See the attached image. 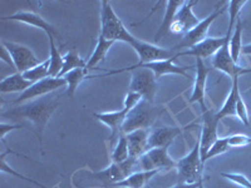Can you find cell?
Here are the masks:
<instances>
[{
	"label": "cell",
	"instance_id": "cell-42",
	"mask_svg": "<svg viewBox=\"0 0 251 188\" xmlns=\"http://www.w3.org/2000/svg\"><path fill=\"white\" fill-rule=\"evenodd\" d=\"M199 188H205V187H203V181H201L200 186H199Z\"/></svg>",
	"mask_w": 251,
	"mask_h": 188
},
{
	"label": "cell",
	"instance_id": "cell-6",
	"mask_svg": "<svg viewBox=\"0 0 251 188\" xmlns=\"http://www.w3.org/2000/svg\"><path fill=\"white\" fill-rule=\"evenodd\" d=\"M177 167V162H175L169 154V147L162 148H151L141 156L136 162V168L141 171H170Z\"/></svg>",
	"mask_w": 251,
	"mask_h": 188
},
{
	"label": "cell",
	"instance_id": "cell-17",
	"mask_svg": "<svg viewBox=\"0 0 251 188\" xmlns=\"http://www.w3.org/2000/svg\"><path fill=\"white\" fill-rule=\"evenodd\" d=\"M177 54L174 58H170V59L166 60H158V62H152V63H146V64H138L140 67L143 68H149L150 70L153 71L154 77L158 79L160 77L166 74H180L183 75L185 78H190V75L187 74L188 69H191V67H180L175 64V60H176Z\"/></svg>",
	"mask_w": 251,
	"mask_h": 188
},
{
	"label": "cell",
	"instance_id": "cell-27",
	"mask_svg": "<svg viewBox=\"0 0 251 188\" xmlns=\"http://www.w3.org/2000/svg\"><path fill=\"white\" fill-rule=\"evenodd\" d=\"M49 43H50V55H49V77L51 78H59L60 71L63 69L64 64V55H62L60 49L55 44L54 38H49Z\"/></svg>",
	"mask_w": 251,
	"mask_h": 188
},
{
	"label": "cell",
	"instance_id": "cell-25",
	"mask_svg": "<svg viewBox=\"0 0 251 188\" xmlns=\"http://www.w3.org/2000/svg\"><path fill=\"white\" fill-rule=\"evenodd\" d=\"M157 173H160L158 171H137L133 172L131 176H128L126 180L121 181V182L116 183V185L111 186V188L116 187H125V188H143L151 178H153Z\"/></svg>",
	"mask_w": 251,
	"mask_h": 188
},
{
	"label": "cell",
	"instance_id": "cell-32",
	"mask_svg": "<svg viewBox=\"0 0 251 188\" xmlns=\"http://www.w3.org/2000/svg\"><path fill=\"white\" fill-rule=\"evenodd\" d=\"M49 66H50V62H49L48 58L46 62L40 63L37 67L23 73V77L31 83H37L42 79H46L49 77Z\"/></svg>",
	"mask_w": 251,
	"mask_h": 188
},
{
	"label": "cell",
	"instance_id": "cell-38",
	"mask_svg": "<svg viewBox=\"0 0 251 188\" xmlns=\"http://www.w3.org/2000/svg\"><path fill=\"white\" fill-rule=\"evenodd\" d=\"M19 128H23V124H5V123H1V124H0V140L4 141V138H5L8 132H12L14 131V129Z\"/></svg>",
	"mask_w": 251,
	"mask_h": 188
},
{
	"label": "cell",
	"instance_id": "cell-22",
	"mask_svg": "<svg viewBox=\"0 0 251 188\" xmlns=\"http://www.w3.org/2000/svg\"><path fill=\"white\" fill-rule=\"evenodd\" d=\"M240 97L239 92V78H232L231 91L228 93V97L226 98L224 106L221 107L219 112L215 116L219 120L225 117H236V103Z\"/></svg>",
	"mask_w": 251,
	"mask_h": 188
},
{
	"label": "cell",
	"instance_id": "cell-44",
	"mask_svg": "<svg viewBox=\"0 0 251 188\" xmlns=\"http://www.w3.org/2000/svg\"><path fill=\"white\" fill-rule=\"evenodd\" d=\"M116 188H125V187H116Z\"/></svg>",
	"mask_w": 251,
	"mask_h": 188
},
{
	"label": "cell",
	"instance_id": "cell-34",
	"mask_svg": "<svg viewBox=\"0 0 251 188\" xmlns=\"http://www.w3.org/2000/svg\"><path fill=\"white\" fill-rule=\"evenodd\" d=\"M227 142L230 148H239V147H246L251 143V138L246 134H232L227 137Z\"/></svg>",
	"mask_w": 251,
	"mask_h": 188
},
{
	"label": "cell",
	"instance_id": "cell-2",
	"mask_svg": "<svg viewBox=\"0 0 251 188\" xmlns=\"http://www.w3.org/2000/svg\"><path fill=\"white\" fill-rule=\"evenodd\" d=\"M100 35L112 42H125L128 44H132L136 39L127 30L107 0L100 3Z\"/></svg>",
	"mask_w": 251,
	"mask_h": 188
},
{
	"label": "cell",
	"instance_id": "cell-16",
	"mask_svg": "<svg viewBox=\"0 0 251 188\" xmlns=\"http://www.w3.org/2000/svg\"><path fill=\"white\" fill-rule=\"evenodd\" d=\"M225 43V37L223 38H206L203 42L196 44L195 47L190 48L188 50L180 51L177 53V58L183 57V55H191L195 58H201V59H206L212 55H215L219 51V49L224 46Z\"/></svg>",
	"mask_w": 251,
	"mask_h": 188
},
{
	"label": "cell",
	"instance_id": "cell-15",
	"mask_svg": "<svg viewBox=\"0 0 251 188\" xmlns=\"http://www.w3.org/2000/svg\"><path fill=\"white\" fill-rule=\"evenodd\" d=\"M211 68L206 66L201 58H196V78H195L194 92L190 98L191 103H200L202 107V112L207 111L205 106V94H206V80Z\"/></svg>",
	"mask_w": 251,
	"mask_h": 188
},
{
	"label": "cell",
	"instance_id": "cell-11",
	"mask_svg": "<svg viewBox=\"0 0 251 188\" xmlns=\"http://www.w3.org/2000/svg\"><path fill=\"white\" fill-rule=\"evenodd\" d=\"M4 47L9 50L12 59L14 62V67L18 70V73H25L29 69L34 68L38 64H40L39 59L34 55V53L25 46H20V44L13 43V42H1Z\"/></svg>",
	"mask_w": 251,
	"mask_h": 188
},
{
	"label": "cell",
	"instance_id": "cell-7",
	"mask_svg": "<svg viewBox=\"0 0 251 188\" xmlns=\"http://www.w3.org/2000/svg\"><path fill=\"white\" fill-rule=\"evenodd\" d=\"M136 162H137V160L129 158L122 163H111V165L107 167L106 169L100 172H92V173H88V176L92 180L100 181L103 186L111 187V186L126 180L133 172H137L136 171L137 169L136 168Z\"/></svg>",
	"mask_w": 251,
	"mask_h": 188
},
{
	"label": "cell",
	"instance_id": "cell-8",
	"mask_svg": "<svg viewBox=\"0 0 251 188\" xmlns=\"http://www.w3.org/2000/svg\"><path fill=\"white\" fill-rule=\"evenodd\" d=\"M226 1H221L219 3V5L216 6L215 9V12L212 14L208 15L207 18H205L203 20H201L200 23L197 24L192 30H190L186 35H183V39L178 46L175 47V49H181V48H192L195 47L196 44L201 43L203 40L207 38V31L211 26V24L214 23L215 20L220 17V15H223L224 13L226 12Z\"/></svg>",
	"mask_w": 251,
	"mask_h": 188
},
{
	"label": "cell",
	"instance_id": "cell-4",
	"mask_svg": "<svg viewBox=\"0 0 251 188\" xmlns=\"http://www.w3.org/2000/svg\"><path fill=\"white\" fill-rule=\"evenodd\" d=\"M201 137L199 136L192 151L177 162V176L178 183H197L202 181L203 164L201 158Z\"/></svg>",
	"mask_w": 251,
	"mask_h": 188
},
{
	"label": "cell",
	"instance_id": "cell-9",
	"mask_svg": "<svg viewBox=\"0 0 251 188\" xmlns=\"http://www.w3.org/2000/svg\"><path fill=\"white\" fill-rule=\"evenodd\" d=\"M152 118H153L152 104L147 100L142 99L138 103V106H136L127 113L121 132L128 134L131 132L138 131V129H149L152 123Z\"/></svg>",
	"mask_w": 251,
	"mask_h": 188
},
{
	"label": "cell",
	"instance_id": "cell-29",
	"mask_svg": "<svg viewBox=\"0 0 251 188\" xmlns=\"http://www.w3.org/2000/svg\"><path fill=\"white\" fill-rule=\"evenodd\" d=\"M234 33L230 39V53L234 59V62L239 63L240 54L243 51V23H241V18H237L236 23L234 26Z\"/></svg>",
	"mask_w": 251,
	"mask_h": 188
},
{
	"label": "cell",
	"instance_id": "cell-12",
	"mask_svg": "<svg viewBox=\"0 0 251 188\" xmlns=\"http://www.w3.org/2000/svg\"><path fill=\"white\" fill-rule=\"evenodd\" d=\"M196 0L192 1H183L182 6L178 9L174 19V23L171 25L172 34H182L186 35L190 30L195 28L200 20L197 19L196 15L192 12V6L196 5Z\"/></svg>",
	"mask_w": 251,
	"mask_h": 188
},
{
	"label": "cell",
	"instance_id": "cell-30",
	"mask_svg": "<svg viewBox=\"0 0 251 188\" xmlns=\"http://www.w3.org/2000/svg\"><path fill=\"white\" fill-rule=\"evenodd\" d=\"M87 62L83 60L82 58L79 57L78 51L75 48H72L71 50L64 55V64H63V69L60 71L59 78H63L66 74H68L69 71L75 70V69L78 68H86Z\"/></svg>",
	"mask_w": 251,
	"mask_h": 188
},
{
	"label": "cell",
	"instance_id": "cell-19",
	"mask_svg": "<svg viewBox=\"0 0 251 188\" xmlns=\"http://www.w3.org/2000/svg\"><path fill=\"white\" fill-rule=\"evenodd\" d=\"M182 133V129L178 127H160L150 132L149 147L151 148H162L170 147L175 138Z\"/></svg>",
	"mask_w": 251,
	"mask_h": 188
},
{
	"label": "cell",
	"instance_id": "cell-23",
	"mask_svg": "<svg viewBox=\"0 0 251 188\" xmlns=\"http://www.w3.org/2000/svg\"><path fill=\"white\" fill-rule=\"evenodd\" d=\"M94 117L97 118L100 122L109 127L112 131V137L117 136L121 133L122 125L125 123L126 117H127V112L125 109H121L117 112H108V113H94Z\"/></svg>",
	"mask_w": 251,
	"mask_h": 188
},
{
	"label": "cell",
	"instance_id": "cell-33",
	"mask_svg": "<svg viewBox=\"0 0 251 188\" xmlns=\"http://www.w3.org/2000/svg\"><path fill=\"white\" fill-rule=\"evenodd\" d=\"M230 149V145H228L227 137L225 138H217L216 142L211 145V148L208 149L207 154L205 157V162L210 158H214V157L220 156V154H224Z\"/></svg>",
	"mask_w": 251,
	"mask_h": 188
},
{
	"label": "cell",
	"instance_id": "cell-21",
	"mask_svg": "<svg viewBox=\"0 0 251 188\" xmlns=\"http://www.w3.org/2000/svg\"><path fill=\"white\" fill-rule=\"evenodd\" d=\"M183 1H178V0H170V1H166V13L165 18H163V22L161 24L160 29L154 35V40L158 42L161 38L167 37L169 34H171V25L174 23L175 15L178 12V9L182 6Z\"/></svg>",
	"mask_w": 251,
	"mask_h": 188
},
{
	"label": "cell",
	"instance_id": "cell-39",
	"mask_svg": "<svg viewBox=\"0 0 251 188\" xmlns=\"http://www.w3.org/2000/svg\"><path fill=\"white\" fill-rule=\"evenodd\" d=\"M0 58H1V60H3V62L8 63L9 66L13 67V68H15L14 62H13V59H12V55H10L9 50L3 46V44H1V47H0Z\"/></svg>",
	"mask_w": 251,
	"mask_h": 188
},
{
	"label": "cell",
	"instance_id": "cell-40",
	"mask_svg": "<svg viewBox=\"0 0 251 188\" xmlns=\"http://www.w3.org/2000/svg\"><path fill=\"white\" fill-rule=\"evenodd\" d=\"M200 182H201V181H200ZM200 182H197V183H177L176 186H174V187H171V188H199V186H200Z\"/></svg>",
	"mask_w": 251,
	"mask_h": 188
},
{
	"label": "cell",
	"instance_id": "cell-37",
	"mask_svg": "<svg viewBox=\"0 0 251 188\" xmlns=\"http://www.w3.org/2000/svg\"><path fill=\"white\" fill-rule=\"evenodd\" d=\"M236 117L239 118V119L241 120V122H243L245 125L250 124V122H249L248 107H246L245 102L243 100L241 95H240L239 99H237V103H236Z\"/></svg>",
	"mask_w": 251,
	"mask_h": 188
},
{
	"label": "cell",
	"instance_id": "cell-35",
	"mask_svg": "<svg viewBox=\"0 0 251 188\" xmlns=\"http://www.w3.org/2000/svg\"><path fill=\"white\" fill-rule=\"evenodd\" d=\"M142 95L138 93H134V92H128L127 93V95H126L125 98V104H123V109H125L127 113H128L129 111H132V109L134 108L136 106H138V103L142 100Z\"/></svg>",
	"mask_w": 251,
	"mask_h": 188
},
{
	"label": "cell",
	"instance_id": "cell-36",
	"mask_svg": "<svg viewBox=\"0 0 251 188\" xmlns=\"http://www.w3.org/2000/svg\"><path fill=\"white\" fill-rule=\"evenodd\" d=\"M221 176L226 180L231 181V182L236 183V185L241 186L244 188H251V182L246 178L244 174L241 173H221Z\"/></svg>",
	"mask_w": 251,
	"mask_h": 188
},
{
	"label": "cell",
	"instance_id": "cell-18",
	"mask_svg": "<svg viewBox=\"0 0 251 188\" xmlns=\"http://www.w3.org/2000/svg\"><path fill=\"white\" fill-rule=\"evenodd\" d=\"M4 19L15 20V22H20V23L29 24V25H33L35 26V28L42 29V30L48 35V38H54V39L58 38V31L55 30L54 26L33 12H18L15 13V14L4 18Z\"/></svg>",
	"mask_w": 251,
	"mask_h": 188
},
{
	"label": "cell",
	"instance_id": "cell-20",
	"mask_svg": "<svg viewBox=\"0 0 251 188\" xmlns=\"http://www.w3.org/2000/svg\"><path fill=\"white\" fill-rule=\"evenodd\" d=\"M127 136V142H128L129 157L138 160L141 156L150 151L149 147V129H138V131L131 132L126 134Z\"/></svg>",
	"mask_w": 251,
	"mask_h": 188
},
{
	"label": "cell",
	"instance_id": "cell-14",
	"mask_svg": "<svg viewBox=\"0 0 251 188\" xmlns=\"http://www.w3.org/2000/svg\"><path fill=\"white\" fill-rule=\"evenodd\" d=\"M131 46L136 50V53H137L138 58L141 60V64L158 62V60H166L170 59V58H174L176 55L172 54L171 50L160 48V47L153 46L151 43H146V42H142V40H138L137 38L134 39V42Z\"/></svg>",
	"mask_w": 251,
	"mask_h": 188
},
{
	"label": "cell",
	"instance_id": "cell-13",
	"mask_svg": "<svg viewBox=\"0 0 251 188\" xmlns=\"http://www.w3.org/2000/svg\"><path fill=\"white\" fill-rule=\"evenodd\" d=\"M216 113H212L211 111H205L202 113V131L200 133L201 137V158L205 163V157L207 154L208 149L211 148V145L217 141V125L220 120L217 119Z\"/></svg>",
	"mask_w": 251,
	"mask_h": 188
},
{
	"label": "cell",
	"instance_id": "cell-43",
	"mask_svg": "<svg viewBox=\"0 0 251 188\" xmlns=\"http://www.w3.org/2000/svg\"><path fill=\"white\" fill-rule=\"evenodd\" d=\"M40 188H48V187H46V186H43V185H40Z\"/></svg>",
	"mask_w": 251,
	"mask_h": 188
},
{
	"label": "cell",
	"instance_id": "cell-41",
	"mask_svg": "<svg viewBox=\"0 0 251 188\" xmlns=\"http://www.w3.org/2000/svg\"><path fill=\"white\" fill-rule=\"evenodd\" d=\"M241 54L251 55V44H248V46L243 47V51H241Z\"/></svg>",
	"mask_w": 251,
	"mask_h": 188
},
{
	"label": "cell",
	"instance_id": "cell-10",
	"mask_svg": "<svg viewBox=\"0 0 251 188\" xmlns=\"http://www.w3.org/2000/svg\"><path fill=\"white\" fill-rule=\"evenodd\" d=\"M67 87V80L64 78H51L48 77L46 79H42L39 82L34 83L30 88L26 89L25 92L20 94L19 97L12 102V106L15 104H22V103L26 102L29 99L38 97H46L47 94L51 93V92L57 91L59 88H64Z\"/></svg>",
	"mask_w": 251,
	"mask_h": 188
},
{
	"label": "cell",
	"instance_id": "cell-1",
	"mask_svg": "<svg viewBox=\"0 0 251 188\" xmlns=\"http://www.w3.org/2000/svg\"><path fill=\"white\" fill-rule=\"evenodd\" d=\"M59 98L60 97H43L34 102L23 103L15 108L3 112L1 116L12 118V119H25L33 123L38 138L42 143V134H43L49 118L59 106Z\"/></svg>",
	"mask_w": 251,
	"mask_h": 188
},
{
	"label": "cell",
	"instance_id": "cell-26",
	"mask_svg": "<svg viewBox=\"0 0 251 188\" xmlns=\"http://www.w3.org/2000/svg\"><path fill=\"white\" fill-rule=\"evenodd\" d=\"M113 43L114 42H112V40H108L106 39V38H103L102 35H100L97 46H96L93 54L91 55V58H89L88 62H87L86 68L88 69V70H91V69L96 68L100 62H103V60L106 59L107 53H108V50L111 49V47L113 46Z\"/></svg>",
	"mask_w": 251,
	"mask_h": 188
},
{
	"label": "cell",
	"instance_id": "cell-24",
	"mask_svg": "<svg viewBox=\"0 0 251 188\" xmlns=\"http://www.w3.org/2000/svg\"><path fill=\"white\" fill-rule=\"evenodd\" d=\"M34 83L29 82L23 77L22 73H15V74L9 75V77L4 78L0 83V92L1 93H18L20 94L25 92L26 89L30 88Z\"/></svg>",
	"mask_w": 251,
	"mask_h": 188
},
{
	"label": "cell",
	"instance_id": "cell-5",
	"mask_svg": "<svg viewBox=\"0 0 251 188\" xmlns=\"http://www.w3.org/2000/svg\"><path fill=\"white\" fill-rule=\"evenodd\" d=\"M232 28H227V33L225 35V43L219 49L216 54L212 58V67L231 78H239L240 75L251 73V68H245L234 62L230 53V39H231Z\"/></svg>",
	"mask_w": 251,
	"mask_h": 188
},
{
	"label": "cell",
	"instance_id": "cell-28",
	"mask_svg": "<svg viewBox=\"0 0 251 188\" xmlns=\"http://www.w3.org/2000/svg\"><path fill=\"white\" fill-rule=\"evenodd\" d=\"M88 69L87 68H78L75 69V70L69 71L68 74L64 75V79L67 80V91L66 94L69 98H72L75 95V91L79 87L80 83L84 79H87L88 77Z\"/></svg>",
	"mask_w": 251,
	"mask_h": 188
},
{
	"label": "cell",
	"instance_id": "cell-3",
	"mask_svg": "<svg viewBox=\"0 0 251 188\" xmlns=\"http://www.w3.org/2000/svg\"><path fill=\"white\" fill-rule=\"evenodd\" d=\"M122 71H131L132 78L131 84H129V92L141 94L143 99L152 104L157 91V78L154 77L153 71L150 70L149 68H143V67L136 64V66H132L129 68L109 70L107 71L106 75L117 74V73H122Z\"/></svg>",
	"mask_w": 251,
	"mask_h": 188
},
{
	"label": "cell",
	"instance_id": "cell-31",
	"mask_svg": "<svg viewBox=\"0 0 251 188\" xmlns=\"http://www.w3.org/2000/svg\"><path fill=\"white\" fill-rule=\"evenodd\" d=\"M129 149H128V142H127V136L121 132L118 134L117 144L114 147L113 153H112V163H122L129 160Z\"/></svg>",
	"mask_w": 251,
	"mask_h": 188
}]
</instances>
